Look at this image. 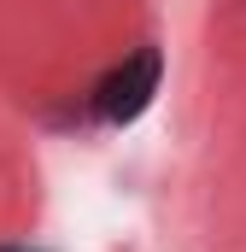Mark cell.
<instances>
[{"label": "cell", "instance_id": "cell-1", "mask_svg": "<svg viewBox=\"0 0 246 252\" xmlns=\"http://www.w3.org/2000/svg\"><path fill=\"white\" fill-rule=\"evenodd\" d=\"M158 82H164V53L158 47H135L123 64H112L100 82H94V118L100 124H135L153 100H158Z\"/></svg>", "mask_w": 246, "mask_h": 252}, {"label": "cell", "instance_id": "cell-2", "mask_svg": "<svg viewBox=\"0 0 246 252\" xmlns=\"http://www.w3.org/2000/svg\"><path fill=\"white\" fill-rule=\"evenodd\" d=\"M0 252H41V247H0Z\"/></svg>", "mask_w": 246, "mask_h": 252}]
</instances>
